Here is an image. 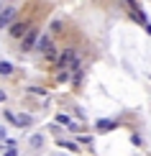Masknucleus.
<instances>
[{
	"instance_id": "obj_7",
	"label": "nucleus",
	"mask_w": 151,
	"mask_h": 156,
	"mask_svg": "<svg viewBox=\"0 0 151 156\" xmlns=\"http://www.w3.org/2000/svg\"><path fill=\"white\" fill-rule=\"evenodd\" d=\"M10 72H13L10 64H8V62H0V74H10Z\"/></svg>"
},
{
	"instance_id": "obj_2",
	"label": "nucleus",
	"mask_w": 151,
	"mask_h": 156,
	"mask_svg": "<svg viewBox=\"0 0 151 156\" xmlns=\"http://www.w3.org/2000/svg\"><path fill=\"white\" fill-rule=\"evenodd\" d=\"M13 16H16V5L3 8V10H0V26H8V23L13 21Z\"/></svg>"
},
{
	"instance_id": "obj_13",
	"label": "nucleus",
	"mask_w": 151,
	"mask_h": 156,
	"mask_svg": "<svg viewBox=\"0 0 151 156\" xmlns=\"http://www.w3.org/2000/svg\"><path fill=\"white\" fill-rule=\"evenodd\" d=\"M0 138H5V128H0Z\"/></svg>"
},
{
	"instance_id": "obj_4",
	"label": "nucleus",
	"mask_w": 151,
	"mask_h": 156,
	"mask_svg": "<svg viewBox=\"0 0 151 156\" xmlns=\"http://www.w3.org/2000/svg\"><path fill=\"white\" fill-rule=\"evenodd\" d=\"M36 46V34H28L23 38V49H34Z\"/></svg>"
},
{
	"instance_id": "obj_8",
	"label": "nucleus",
	"mask_w": 151,
	"mask_h": 156,
	"mask_svg": "<svg viewBox=\"0 0 151 156\" xmlns=\"http://www.w3.org/2000/svg\"><path fill=\"white\" fill-rule=\"evenodd\" d=\"M97 126H100V131H108V128H115V123L113 120H100Z\"/></svg>"
},
{
	"instance_id": "obj_5",
	"label": "nucleus",
	"mask_w": 151,
	"mask_h": 156,
	"mask_svg": "<svg viewBox=\"0 0 151 156\" xmlns=\"http://www.w3.org/2000/svg\"><path fill=\"white\" fill-rule=\"evenodd\" d=\"M31 123H34V120H31V115H18V118H16V126H21V128L31 126Z\"/></svg>"
},
{
	"instance_id": "obj_1",
	"label": "nucleus",
	"mask_w": 151,
	"mask_h": 156,
	"mask_svg": "<svg viewBox=\"0 0 151 156\" xmlns=\"http://www.w3.org/2000/svg\"><path fill=\"white\" fill-rule=\"evenodd\" d=\"M10 36L13 38H21V36H28V23H13L10 26Z\"/></svg>"
},
{
	"instance_id": "obj_3",
	"label": "nucleus",
	"mask_w": 151,
	"mask_h": 156,
	"mask_svg": "<svg viewBox=\"0 0 151 156\" xmlns=\"http://www.w3.org/2000/svg\"><path fill=\"white\" fill-rule=\"evenodd\" d=\"M72 64H74V51H64L59 56V67H72Z\"/></svg>"
},
{
	"instance_id": "obj_12",
	"label": "nucleus",
	"mask_w": 151,
	"mask_h": 156,
	"mask_svg": "<svg viewBox=\"0 0 151 156\" xmlns=\"http://www.w3.org/2000/svg\"><path fill=\"white\" fill-rule=\"evenodd\" d=\"M5 156H16V151H13V148H10V151H5Z\"/></svg>"
},
{
	"instance_id": "obj_11",
	"label": "nucleus",
	"mask_w": 151,
	"mask_h": 156,
	"mask_svg": "<svg viewBox=\"0 0 151 156\" xmlns=\"http://www.w3.org/2000/svg\"><path fill=\"white\" fill-rule=\"evenodd\" d=\"M5 100H8V95H5L3 90H0V102H5Z\"/></svg>"
},
{
	"instance_id": "obj_6",
	"label": "nucleus",
	"mask_w": 151,
	"mask_h": 156,
	"mask_svg": "<svg viewBox=\"0 0 151 156\" xmlns=\"http://www.w3.org/2000/svg\"><path fill=\"white\" fill-rule=\"evenodd\" d=\"M56 120L62 123V126H69V128H74V126L69 123V115H64V113H59V115H56Z\"/></svg>"
},
{
	"instance_id": "obj_10",
	"label": "nucleus",
	"mask_w": 151,
	"mask_h": 156,
	"mask_svg": "<svg viewBox=\"0 0 151 156\" xmlns=\"http://www.w3.org/2000/svg\"><path fill=\"white\" fill-rule=\"evenodd\" d=\"M59 144H62V146H67L69 151H77V144H69V141H59Z\"/></svg>"
},
{
	"instance_id": "obj_9",
	"label": "nucleus",
	"mask_w": 151,
	"mask_h": 156,
	"mask_svg": "<svg viewBox=\"0 0 151 156\" xmlns=\"http://www.w3.org/2000/svg\"><path fill=\"white\" fill-rule=\"evenodd\" d=\"M41 141H44L41 136H34V138H31V146H34V148H38V146H41Z\"/></svg>"
}]
</instances>
